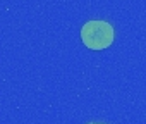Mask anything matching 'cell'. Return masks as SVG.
Instances as JSON below:
<instances>
[{
  "label": "cell",
  "mask_w": 146,
  "mask_h": 124,
  "mask_svg": "<svg viewBox=\"0 0 146 124\" xmlns=\"http://www.w3.org/2000/svg\"><path fill=\"white\" fill-rule=\"evenodd\" d=\"M90 124H98V122H90Z\"/></svg>",
  "instance_id": "obj_2"
},
{
  "label": "cell",
  "mask_w": 146,
  "mask_h": 124,
  "mask_svg": "<svg viewBox=\"0 0 146 124\" xmlns=\"http://www.w3.org/2000/svg\"><path fill=\"white\" fill-rule=\"evenodd\" d=\"M113 28L107 21H88L81 28V40L91 50H103L113 41Z\"/></svg>",
  "instance_id": "obj_1"
}]
</instances>
